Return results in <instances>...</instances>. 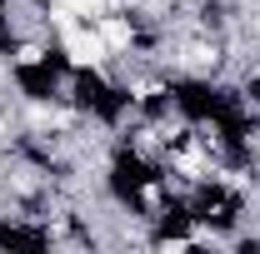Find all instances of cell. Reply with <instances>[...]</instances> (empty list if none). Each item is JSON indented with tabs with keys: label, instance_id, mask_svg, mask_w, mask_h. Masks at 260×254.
Instances as JSON below:
<instances>
[{
	"label": "cell",
	"instance_id": "6da1fadb",
	"mask_svg": "<svg viewBox=\"0 0 260 254\" xmlns=\"http://www.w3.org/2000/svg\"><path fill=\"white\" fill-rule=\"evenodd\" d=\"M55 40H60V55H65V65H70L75 75H105V70L115 65V55L105 50V40H100V30L90 20L70 25V30L55 35Z\"/></svg>",
	"mask_w": 260,
	"mask_h": 254
},
{
	"label": "cell",
	"instance_id": "7a4b0ae2",
	"mask_svg": "<svg viewBox=\"0 0 260 254\" xmlns=\"http://www.w3.org/2000/svg\"><path fill=\"white\" fill-rule=\"evenodd\" d=\"M90 25L100 30L105 50H110L115 60H130V55L140 50V25H135V15H130V10H105V15H95Z\"/></svg>",
	"mask_w": 260,
	"mask_h": 254
},
{
	"label": "cell",
	"instance_id": "3957f363",
	"mask_svg": "<svg viewBox=\"0 0 260 254\" xmlns=\"http://www.w3.org/2000/svg\"><path fill=\"white\" fill-rule=\"evenodd\" d=\"M45 55H50L45 30H25V35H15V45H10V65H15V70H40Z\"/></svg>",
	"mask_w": 260,
	"mask_h": 254
},
{
	"label": "cell",
	"instance_id": "277c9868",
	"mask_svg": "<svg viewBox=\"0 0 260 254\" xmlns=\"http://www.w3.org/2000/svg\"><path fill=\"white\" fill-rule=\"evenodd\" d=\"M85 20H95V15H105V10H115V0H70Z\"/></svg>",
	"mask_w": 260,
	"mask_h": 254
},
{
	"label": "cell",
	"instance_id": "5b68a950",
	"mask_svg": "<svg viewBox=\"0 0 260 254\" xmlns=\"http://www.w3.org/2000/svg\"><path fill=\"white\" fill-rule=\"evenodd\" d=\"M15 80V65H10V50H0V90Z\"/></svg>",
	"mask_w": 260,
	"mask_h": 254
},
{
	"label": "cell",
	"instance_id": "8992f818",
	"mask_svg": "<svg viewBox=\"0 0 260 254\" xmlns=\"http://www.w3.org/2000/svg\"><path fill=\"white\" fill-rule=\"evenodd\" d=\"M5 5H15V0H5Z\"/></svg>",
	"mask_w": 260,
	"mask_h": 254
},
{
	"label": "cell",
	"instance_id": "52a82bcc",
	"mask_svg": "<svg viewBox=\"0 0 260 254\" xmlns=\"http://www.w3.org/2000/svg\"><path fill=\"white\" fill-rule=\"evenodd\" d=\"M40 5H50V0H40Z\"/></svg>",
	"mask_w": 260,
	"mask_h": 254
}]
</instances>
